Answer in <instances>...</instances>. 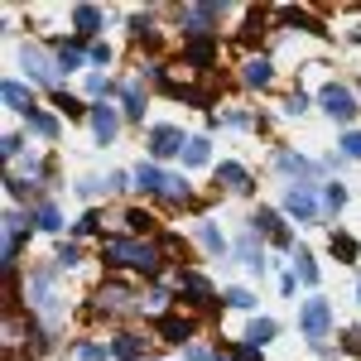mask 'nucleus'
<instances>
[{
	"label": "nucleus",
	"instance_id": "obj_1",
	"mask_svg": "<svg viewBox=\"0 0 361 361\" xmlns=\"http://www.w3.org/2000/svg\"><path fill=\"white\" fill-rule=\"evenodd\" d=\"M102 260H111V265H130V270L154 275V270L164 265V250L149 246V241H135V236H121V241H106V246H102Z\"/></svg>",
	"mask_w": 361,
	"mask_h": 361
},
{
	"label": "nucleus",
	"instance_id": "obj_2",
	"mask_svg": "<svg viewBox=\"0 0 361 361\" xmlns=\"http://www.w3.org/2000/svg\"><path fill=\"white\" fill-rule=\"evenodd\" d=\"M29 304L39 308L44 318L58 323V289H54V275H49V270H39V275L29 279Z\"/></svg>",
	"mask_w": 361,
	"mask_h": 361
},
{
	"label": "nucleus",
	"instance_id": "obj_3",
	"mask_svg": "<svg viewBox=\"0 0 361 361\" xmlns=\"http://www.w3.org/2000/svg\"><path fill=\"white\" fill-rule=\"evenodd\" d=\"M299 323H304V337H328V323H333V308H328V299H308L304 313H299Z\"/></svg>",
	"mask_w": 361,
	"mask_h": 361
},
{
	"label": "nucleus",
	"instance_id": "obj_4",
	"mask_svg": "<svg viewBox=\"0 0 361 361\" xmlns=\"http://www.w3.org/2000/svg\"><path fill=\"white\" fill-rule=\"evenodd\" d=\"M323 111L333 116V121H342V126H347V121L357 116V102H352V92H347V87L328 82V87H323Z\"/></svg>",
	"mask_w": 361,
	"mask_h": 361
},
{
	"label": "nucleus",
	"instance_id": "obj_5",
	"mask_svg": "<svg viewBox=\"0 0 361 361\" xmlns=\"http://www.w3.org/2000/svg\"><path fill=\"white\" fill-rule=\"evenodd\" d=\"M25 68H29V78H34V82L58 87V63H49V54H44V49L25 44Z\"/></svg>",
	"mask_w": 361,
	"mask_h": 361
},
{
	"label": "nucleus",
	"instance_id": "obj_6",
	"mask_svg": "<svg viewBox=\"0 0 361 361\" xmlns=\"http://www.w3.org/2000/svg\"><path fill=\"white\" fill-rule=\"evenodd\" d=\"M222 20V5H188L183 10V25L188 34H212V25Z\"/></svg>",
	"mask_w": 361,
	"mask_h": 361
},
{
	"label": "nucleus",
	"instance_id": "obj_7",
	"mask_svg": "<svg viewBox=\"0 0 361 361\" xmlns=\"http://www.w3.org/2000/svg\"><path fill=\"white\" fill-rule=\"evenodd\" d=\"M284 207H289L299 222H318V202H313V193H308V183L289 188V193H284Z\"/></svg>",
	"mask_w": 361,
	"mask_h": 361
},
{
	"label": "nucleus",
	"instance_id": "obj_8",
	"mask_svg": "<svg viewBox=\"0 0 361 361\" xmlns=\"http://www.w3.org/2000/svg\"><path fill=\"white\" fill-rule=\"evenodd\" d=\"M250 222H255V231H265V236H270L275 246H289V226L279 222V212H270V207H260V212H255Z\"/></svg>",
	"mask_w": 361,
	"mask_h": 361
},
{
	"label": "nucleus",
	"instance_id": "obj_9",
	"mask_svg": "<svg viewBox=\"0 0 361 361\" xmlns=\"http://www.w3.org/2000/svg\"><path fill=\"white\" fill-rule=\"evenodd\" d=\"M149 149H154V159H169V154H178V149H183V135H178L173 126H154Z\"/></svg>",
	"mask_w": 361,
	"mask_h": 361
},
{
	"label": "nucleus",
	"instance_id": "obj_10",
	"mask_svg": "<svg viewBox=\"0 0 361 361\" xmlns=\"http://www.w3.org/2000/svg\"><path fill=\"white\" fill-rule=\"evenodd\" d=\"M130 299H135L130 289H121V284H106V289L97 294V308H102V313H126V308H140V304H130Z\"/></svg>",
	"mask_w": 361,
	"mask_h": 361
},
{
	"label": "nucleus",
	"instance_id": "obj_11",
	"mask_svg": "<svg viewBox=\"0 0 361 361\" xmlns=\"http://www.w3.org/2000/svg\"><path fill=\"white\" fill-rule=\"evenodd\" d=\"M92 130H97V140H102V145H111V140H116L121 121H116L111 106H92Z\"/></svg>",
	"mask_w": 361,
	"mask_h": 361
},
{
	"label": "nucleus",
	"instance_id": "obj_12",
	"mask_svg": "<svg viewBox=\"0 0 361 361\" xmlns=\"http://www.w3.org/2000/svg\"><path fill=\"white\" fill-rule=\"evenodd\" d=\"M0 97H5V106H15V111L34 116V92H29L25 82H5V87H0Z\"/></svg>",
	"mask_w": 361,
	"mask_h": 361
},
{
	"label": "nucleus",
	"instance_id": "obj_13",
	"mask_svg": "<svg viewBox=\"0 0 361 361\" xmlns=\"http://www.w3.org/2000/svg\"><path fill=\"white\" fill-rule=\"evenodd\" d=\"M159 333H164V342H188L193 337V323L178 318V313H169V318H159Z\"/></svg>",
	"mask_w": 361,
	"mask_h": 361
},
{
	"label": "nucleus",
	"instance_id": "obj_14",
	"mask_svg": "<svg viewBox=\"0 0 361 361\" xmlns=\"http://www.w3.org/2000/svg\"><path fill=\"white\" fill-rule=\"evenodd\" d=\"M217 183H226L231 193H250V173L241 164H222L217 169Z\"/></svg>",
	"mask_w": 361,
	"mask_h": 361
},
{
	"label": "nucleus",
	"instance_id": "obj_15",
	"mask_svg": "<svg viewBox=\"0 0 361 361\" xmlns=\"http://www.w3.org/2000/svg\"><path fill=\"white\" fill-rule=\"evenodd\" d=\"M178 289H188L197 304H207V299H212V284H207L202 275H193V270H178Z\"/></svg>",
	"mask_w": 361,
	"mask_h": 361
},
{
	"label": "nucleus",
	"instance_id": "obj_16",
	"mask_svg": "<svg viewBox=\"0 0 361 361\" xmlns=\"http://www.w3.org/2000/svg\"><path fill=\"white\" fill-rule=\"evenodd\" d=\"M73 25H78V34H97L102 29V10L97 5H78L73 10Z\"/></svg>",
	"mask_w": 361,
	"mask_h": 361
},
{
	"label": "nucleus",
	"instance_id": "obj_17",
	"mask_svg": "<svg viewBox=\"0 0 361 361\" xmlns=\"http://www.w3.org/2000/svg\"><path fill=\"white\" fill-rule=\"evenodd\" d=\"M241 78H246L250 87H265L270 78H275V68H270V58H250V63H246V73H241Z\"/></svg>",
	"mask_w": 361,
	"mask_h": 361
},
{
	"label": "nucleus",
	"instance_id": "obj_18",
	"mask_svg": "<svg viewBox=\"0 0 361 361\" xmlns=\"http://www.w3.org/2000/svg\"><path fill=\"white\" fill-rule=\"evenodd\" d=\"M135 188H145V193H164V173L154 164H140L135 169Z\"/></svg>",
	"mask_w": 361,
	"mask_h": 361
},
{
	"label": "nucleus",
	"instance_id": "obj_19",
	"mask_svg": "<svg viewBox=\"0 0 361 361\" xmlns=\"http://www.w3.org/2000/svg\"><path fill=\"white\" fill-rule=\"evenodd\" d=\"M212 159V149H207V140H188V149H183V164L188 169H202Z\"/></svg>",
	"mask_w": 361,
	"mask_h": 361
},
{
	"label": "nucleus",
	"instance_id": "obj_20",
	"mask_svg": "<svg viewBox=\"0 0 361 361\" xmlns=\"http://www.w3.org/2000/svg\"><path fill=\"white\" fill-rule=\"evenodd\" d=\"M275 333H279L275 318H255V323H250V347H265V342H270Z\"/></svg>",
	"mask_w": 361,
	"mask_h": 361
},
{
	"label": "nucleus",
	"instance_id": "obj_21",
	"mask_svg": "<svg viewBox=\"0 0 361 361\" xmlns=\"http://www.w3.org/2000/svg\"><path fill=\"white\" fill-rule=\"evenodd\" d=\"M197 241H202V246L212 250V255H222V250H226L222 231H217V226H212V222H202V226H197Z\"/></svg>",
	"mask_w": 361,
	"mask_h": 361
},
{
	"label": "nucleus",
	"instance_id": "obj_22",
	"mask_svg": "<svg viewBox=\"0 0 361 361\" xmlns=\"http://www.w3.org/2000/svg\"><path fill=\"white\" fill-rule=\"evenodd\" d=\"M126 116H130V121H140V116H145V92H140V82L126 87Z\"/></svg>",
	"mask_w": 361,
	"mask_h": 361
},
{
	"label": "nucleus",
	"instance_id": "obj_23",
	"mask_svg": "<svg viewBox=\"0 0 361 361\" xmlns=\"http://www.w3.org/2000/svg\"><path fill=\"white\" fill-rule=\"evenodd\" d=\"M29 130L44 135V140H54L58 135V121H54V116H44V111H34V116H29Z\"/></svg>",
	"mask_w": 361,
	"mask_h": 361
},
{
	"label": "nucleus",
	"instance_id": "obj_24",
	"mask_svg": "<svg viewBox=\"0 0 361 361\" xmlns=\"http://www.w3.org/2000/svg\"><path fill=\"white\" fill-rule=\"evenodd\" d=\"M34 222L44 226V231H58V226H63V217H58V207H54V202H39V212H34Z\"/></svg>",
	"mask_w": 361,
	"mask_h": 361
},
{
	"label": "nucleus",
	"instance_id": "obj_25",
	"mask_svg": "<svg viewBox=\"0 0 361 361\" xmlns=\"http://www.w3.org/2000/svg\"><path fill=\"white\" fill-rule=\"evenodd\" d=\"M236 255H241L246 265H255V270H260V241H255V236H241V241H236Z\"/></svg>",
	"mask_w": 361,
	"mask_h": 361
},
{
	"label": "nucleus",
	"instance_id": "obj_26",
	"mask_svg": "<svg viewBox=\"0 0 361 361\" xmlns=\"http://www.w3.org/2000/svg\"><path fill=\"white\" fill-rule=\"evenodd\" d=\"M294 270H299V279H304V284H318V265H313V255H308V250H299V255H294Z\"/></svg>",
	"mask_w": 361,
	"mask_h": 361
},
{
	"label": "nucleus",
	"instance_id": "obj_27",
	"mask_svg": "<svg viewBox=\"0 0 361 361\" xmlns=\"http://www.w3.org/2000/svg\"><path fill=\"white\" fill-rule=\"evenodd\" d=\"M116 357H126V361H135L145 347H140V337H116V347H111Z\"/></svg>",
	"mask_w": 361,
	"mask_h": 361
},
{
	"label": "nucleus",
	"instance_id": "obj_28",
	"mask_svg": "<svg viewBox=\"0 0 361 361\" xmlns=\"http://www.w3.org/2000/svg\"><path fill=\"white\" fill-rule=\"evenodd\" d=\"M58 68H68V73H73V68H82V54H78L73 44H63V49H58Z\"/></svg>",
	"mask_w": 361,
	"mask_h": 361
},
{
	"label": "nucleus",
	"instance_id": "obj_29",
	"mask_svg": "<svg viewBox=\"0 0 361 361\" xmlns=\"http://www.w3.org/2000/svg\"><path fill=\"white\" fill-rule=\"evenodd\" d=\"M188 63H212V44H207V39L188 44Z\"/></svg>",
	"mask_w": 361,
	"mask_h": 361
},
{
	"label": "nucleus",
	"instance_id": "obj_30",
	"mask_svg": "<svg viewBox=\"0 0 361 361\" xmlns=\"http://www.w3.org/2000/svg\"><path fill=\"white\" fill-rule=\"evenodd\" d=\"M279 169H289V173H313V164L299 159V154H279Z\"/></svg>",
	"mask_w": 361,
	"mask_h": 361
},
{
	"label": "nucleus",
	"instance_id": "obj_31",
	"mask_svg": "<svg viewBox=\"0 0 361 361\" xmlns=\"http://www.w3.org/2000/svg\"><path fill=\"white\" fill-rule=\"evenodd\" d=\"M164 197L183 202V197H188V183H183V178H164Z\"/></svg>",
	"mask_w": 361,
	"mask_h": 361
},
{
	"label": "nucleus",
	"instance_id": "obj_32",
	"mask_svg": "<svg viewBox=\"0 0 361 361\" xmlns=\"http://www.w3.org/2000/svg\"><path fill=\"white\" fill-rule=\"evenodd\" d=\"M333 250H337V255H347V260H357V241H352V236H337V231H333Z\"/></svg>",
	"mask_w": 361,
	"mask_h": 361
},
{
	"label": "nucleus",
	"instance_id": "obj_33",
	"mask_svg": "<svg viewBox=\"0 0 361 361\" xmlns=\"http://www.w3.org/2000/svg\"><path fill=\"white\" fill-rule=\"evenodd\" d=\"M226 304L231 308H250L255 299H250V289H226Z\"/></svg>",
	"mask_w": 361,
	"mask_h": 361
},
{
	"label": "nucleus",
	"instance_id": "obj_34",
	"mask_svg": "<svg viewBox=\"0 0 361 361\" xmlns=\"http://www.w3.org/2000/svg\"><path fill=\"white\" fill-rule=\"evenodd\" d=\"M149 222H154L149 212H126V226H130V231H149Z\"/></svg>",
	"mask_w": 361,
	"mask_h": 361
},
{
	"label": "nucleus",
	"instance_id": "obj_35",
	"mask_svg": "<svg viewBox=\"0 0 361 361\" xmlns=\"http://www.w3.org/2000/svg\"><path fill=\"white\" fill-rule=\"evenodd\" d=\"M342 154H352V159H361V130H352V135H342Z\"/></svg>",
	"mask_w": 361,
	"mask_h": 361
},
{
	"label": "nucleus",
	"instance_id": "obj_36",
	"mask_svg": "<svg viewBox=\"0 0 361 361\" xmlns=\"http://www.w3.org/2000/svg\"><path fill=\"white\" fill-rule=\"evenodd\" d=\"M87 92H92V97H106V92H111V82H106L102 73H92V78H87Z\"/></svg>",
	"mask_w": 361,
	"mask_h": 361
},
{
	"label": "nucleus",
	"instance_id": "obj_37",
	"mask_svg": "<svg viewBox=\"0 0 361 361\" xmlns=\"http://www.w3.org/2000/svg\"><path fill=\"white\" fill-rule=\"evenodd\" d=\"M78 260H82V250H78V246H63V250H58V265H78Z\"/></svg>",
	"mask_w": 361,
	"mask_h": 361
},
{
	"label": "nucleus",
	"instance_id": "obj_38",
	"mask_svg": "<svg viewBox=\"0 0 361 361\" xmlns=\"http://www.w3.org/2000/svg\"><path fill=\"white\" fill-rule=\"evenodd\" d=\"M323 197H328V207H333V212H337V207H342V202H347V193H342L337 183H328V193H323Z\"/></svg>",
	"mask_w": 361,
	"mask_h": 361
},
{
	"label": "nucleus",
	"instance_id": "obj_39",
	"mask_svg": "<svg viewBox=\"0 0 361 361\" xmlns=\"http://www.w3.org/2000/svg\"><path fill=\"white\" fill-rule=\"evenodd\" d=\"M231 361H260V347H236Z\"/></svg>",
	"mask_w": 361,
	"mask_h": 361
},
{
	"label": "nucleus",
	"instance_id": "obj_40",
	"mask_svg": "<svg viewBox=\"0 0 361 361\" xmlns=\"http://www.w3.org/2000/svg\"><path fill=\"white\" fill-rule=\"evenodd\" d=\"M78 357H87V361H102V357H106V352H102V347H92V342H87V347H78Z\"/></svg>",
	"mask_w": 361,
	"mask_h": 361
},
{
	"label": "nucleus",
	"instance_id": "obj_41",
	"mask_svg": "<svg viewBox=\"0 0 361 361\" xmlns=\"http://www.w3.org/2000/svg\"><path fill=\"white\" fill-rule=\"evenodd\" d=\"M92 226H97V212H87V217H82V222H78V226H73V231H78V236H87Z\"/></svg>",
	"mask_w": 361,
	"mask_h": 361
},
{
	"label": "nucleus",
	"instance_id": "obj_42",
	"mask_svg": "<svg viewBox=\"0 0 361 361\" xmlns=\"http://www.w3.org/2000/svg\"><path fill=\"white\" fill-rule=\"evenodd\" d=\"M357 294H361V289H357Z\"/></svg>",
	"mask_w": 361,
	"mask_h": 361
}]
</instances>
